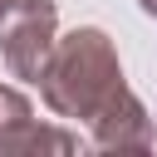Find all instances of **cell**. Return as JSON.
Wrapping results in <instances>:
<instances>
[{"instance_id":"6","label":"cell","mask_w":157,"mask_h":157,"mask_svg":"<svg viewBox=\"0 0 157 157\" xmlns=\"http://www.w3.org/2000/svg\"><path fill=\"white\" fill-rule=\"evenodd\" d=\"M137 5H142V15H152V20H157V0H137Z\"/></svg>"},{"instance_id":"1","label":"cell","mask_w":157,"mask_h":157,"mask_svg":"<svg viewBox=\"0 0 157 157\" xmlns=\"http://www.w3.org/2000/svg\"><path fill=\"white\" fill-rule=\"evenodd\" d=\"M118 88H128V78H123L113 39L98 25H78V29L54 39V49L44 59V74H39V93L59 118L88 123L113 103Z\"/></svg>"},{"instance_id":"5","label":"cell","mask_w":157,"mask_h":157,"mask_svg":"<svg viewBox=\"0 0 157 157\" xmlns=\"http://www.w3.org/2000/svg\"><path fill=\"white\" fill-rule=\"evenodd\" d=\"M34 108H29V98L20 93V88H10V83H0V128L5 123H15V118H29Z\"/></svg>"},{"instance_id":"2","label":"cell","mask_w":157,"mask_h":157,"mask_svg":"<svg viewBox=\"0 0 157 157\" xmlns=\"http://www.w3.org/2000/svg\"><path fill=\"white\" fill-rule=\"evenodd\" d=\"M54 39H59L54 0H0V54L15 78L39 83Z\"/></svg>"},{"instance_id":"3","label":"cell","mask_w":157,"mask_h":157,"mask_svg":"<svg viewBox=\"0 0 157 157\" xmlns=\"http://www.w3.org/2000/svg\"><path fill=\"white\" fill-rule=\"evenodd\" d=\"M88 132H93V147H103V152H147V147H157V128H152V118H147V108L132 88H118L113 103L98 118H88Z\"/></svg>"},{"instance_id":"4","label":"cell","mask_w":157,"mask_h":157,"mask_svg":"<svg viewBox=\"0 0 157 157\" xmlns=\"http://www.w3.org/2000/svg\"><path fill=\"white\" fill-rule=\"evenodd\" d=\"M74 147H78L74 132H64V128H44L34 113H29V118H15V123L0 128V152H5V157H15V152H74Z\"/></svg>"}]
</instances>
